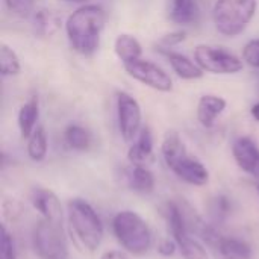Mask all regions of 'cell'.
<instances>
[{
	"label": "cell",
	"mask_w": 259,
	"mask_h": 259,
	"mask_svg": "<svg viewBox=\"0 0 259 259\" xmlns=\"http://www.w3.org/2000/svg\"><path fill=\"white\" fill-rule=\"evenodd\" d=\"M124 70L127 71L129 76H132L138 82H141L153 90H158L162 93H168L173 90L171 77L159 65H156L150 61L137 59L134 62L124 64Z\"/></svg>",
	"instance_id": "cell-8"
},
{
	"label": "cell",
	"mask_w": 259,
	"mask_h": 259,
	"mask_svg": "<svg viewBox=\"0 0 259 259\" xmlns=\"http://www.w3.org/2000/svg\"><path fill=\"white\" fill-rule=\"evenodd\" d=\"M117 117L118 129L126 143H132L141 131V108L140 103L127 93H118L117 96Z\"/></svg>",
	"instance_id": "cell-7"
},
{
	"label": "cell",
	"mask_w": 259,
	"mask_h": 259,
	"mask_svg": "<svg viewBox=\"0 0 259 259\" xmlns=\"http://www.w3.org/2000/svg\"><path fill=\"white\" fill-rule=\"evenodd\" d=\"M243 59L255 67V68H259V39H252L249 41L244 49H243Z\"/></svg>",
	"instance_id": "cell-29"
},
{
	"label": "cell",
	"mask_w": 259,
	"mask_h": 259,
	"mask_svg": "<svg viewBox=\"0 0 259 259\" xmlns=\"http://www.w3.org/2000/svg\"><path fill=\"white\" fill-rule=\"evenodd\" d=\"M112 234L121 249L134 256L146 255L153 244V235L147 222L131 209L120 211L114 215Z\"/></svg>",
	"instance_id": "cell-3"
},
{
	"label": "cell",
	"mask_w": 259,
	"mask_h": 259,
	"mask_svg": "<svg viewBox=\"0 0 259 259\" xmlns=\"http://www.w3.org/2000/svg\"><path fill=\"white\" fill-rule=\"evenodd\" d=\"M181 181L194 187H205L209 182L208 168L194 156L187 155L173 168H170Z\"/></svg>",
	"instance_id": "cell-11"
},
{
	"label": "cell",
	"mask_w": 259,
	"mask_h": 259,
	"mask_svg": "<svg viewBox=\"0 0 259 259\" xmlns=\"http://www.w3.org/2000/svg\"><path fill=\"white\" fill-rule=\"evenodd\" d=\"M232 155L237 165L244 173L259 181V149L250 138L241 137L235 140L232 144Z\"/></svg>",
	"instance_id": "cell-10"
},
{
	"label": "cell",
	"mask_w": 259,
	"mask_h": 259,
	"mask_svg": "<svg viewBox=\"0 0 259 259\" xmlns=\"http://www.w3.org/2000/svg\"><path fill=\"white\" fill-rule=\"evenodd\" d=\"M196 64L214 74H232L243 70V61L222 47L200 44L194 49Z\"/></svg>",
	"instance_id": "cell-6"
},
{
	"label": "cell",
	"mask_w": 259,
	"mask_h": 259,
	"mask_svg": "<svg viewBox=\"0 0 259 259\" xmlns=\"http://www.w3.org/2000/svg\"><path fill=\"white\" fill-rule=\"evenodd\" d=\"M127 181H129L131 190H134L135 193H140V194L153 193L155 185H156L155 175L144 165H134L132 170L129 171Z\"/></svg>",
	"instance_id": "cell-20"
},
{
	"label": "cell",
	"mask_w": 259,
	"mask_h": 259,
	"mask_svg": "<svg viewBox=\"0 0 259 259\" xmlns=\"http://www.w3.org/2000/svg\"><path fill=\"white\" fill-rule=\"evenodd\" d=\"M38 115H39V106H38V97H30L18 111V129H20V135L21 138H29L32 135V132L36 129L35 124L38 121Z\"/></svg>",
	"instance_id": "cell-16"
},
{
	"label": "cell",
	"mask_w": 259,
	"mask_h": 259,
	"mask_svg": "<svg viewBox=\"0 0 259 259\" xmlns=\"http://www.w3.org/2000/svg\"><path fill=\"white\" fill-rule=\"evenodd\" d=\"M6 8L17 17H29L33 9V0H5Z\"/></svg>",
	"instance_id": "cell-28"
},
{
	"label": "cell",
	"mask_w": 259,
	"mask_h": 259,
	"mask_svg": "<svg viewBox=\"0 0 259 259\" xmlns=\"http://www.w3.org/2000/svg\"><path fill=\"white\" fill-rule=\"evenodd\" d=\"M256 0H215L212 18L217 30L226 36L240 35L255 17Z\"/></svg>",
	"instance_id": "cell-4"
},
{
	"label": "cell",
	"mask_w": 259,
	"mask_h": 259,
	"mask_svg": "<svg viewBox=\"0 0 259 259\" xmlns=\"http://www.w3.org/2000/svg\"><path fill=\"white\" fill-rule=\"evenodd\" d=\"M199 6L196 0H173L170 18L178 24H188L197 18Z\"/></svg>",
	"instance_id": "cell-22"
},
{
	"label": "cell",
	"mask_w": 259,
	"mask_h": 259,
	"mask_svg": "<svg viewBox=\"0 0 259 259\" xmlns=\"http://www.w3.org/2000/svg\"><path fill=\"white\" fill-rule=\"evenodd\" d=\"M176 250H178V244H176V241H175L171 237H168V238H161L159 243H158V246H156V252H158L161 256H165V258L173 256V255L176 253Z\"/></svg>",
	"instance_id": "cell-30"
},
{
	"label": "cell",
	"mask_w": 259,
	"mask_h": 259,
	"mask_svg": "<svg viewBox=\"0 0 259 259\" xmlns=\"http://www.w3.org/2000/svg\"><path fill=\"white\" fill-rule=\"evenodd\" d=\"M27 155L32 161L41 162L47 156L49 150V141H47V134L42 126H38L32 135L27 138Z\"/></svg>",
	"instance_id": "cell-24"
},
{
	"label": "cell",
	"mask_w": 259,
	"mask_h": 259,
	"mask_svg": "<svg viewBox=\"0 0 259 259\" xmlns=\"http://www.w3.org/2000/svg\"><path fill=\"white\" fill-rule=\"evenodd\" d=\"M67 219L70 232L77 246L90 253H94L103 240V223L90 202L80 197L67 202Z\"/></svg>",
	"instance_id": "cell-2"
},
{
	"label": "cell",
	"mask_w": 259,
	"mask_h": 259,
	"mask_svg": "<svg viewBox=\"0 0 259 259\" xmlns=\"http://www.w3.org/2000/svg\"><path fill=\"white\" fill-rule=\"evenodd\" d=\"M173 240L176 241L178 250L181 252L184 259H208L206 249L197 238H194L191 232H185Z\"/></svg>",
	"instance_id": "cell-21"
},
{
	"label": "cell",
	"mask_w": 259,
	"mask_h": 259,
	"mask_svg": "<svg viewBox=\"0 0 259 259\" xmlns=\"http://www.w3.org/2000/svg\"><path fill=\"white\" fill-rule=\"evenodd\" d=\"M256 191H258V193H259V182H258V184H256Z\"/></svg>",
	"instance_id": "cell-35"
},
{
	"label": "cell",
	"mask_w": 259,
	"mask_h": 259,
	"mask_svg": "<svg viewBox=\"0 0 259 259\" xmlns=\"http://www.w3.org/2000/svg\"><path fill=\"white\" fill-rule=\"evenodd\" d=\"M153 153V137L149 127H141L137 141L129 147L127 159L132 165H143Z\"/></svg>",
	"instance_id": "cell-15"
},
{
	"label": "cell",
	"mask_w": 259,
	"mask_h": 259,
	"mask_svg": "<svg viewBox=\"0 0 259 259\" xmlns=\"http://www.w3.org/2000/svg\"><path fill=\"white\" fill-rule=\"evenodd\" d=\"M100 259H131L129 253L126 250H106L100 255Z\"/></svg>",
	"instance_id": "cell-32"
},
{
	"label": "cell",
	"mask_w": 259,
	"mask_h": 259,
	"mask_svg": "<svg viewBox=\"0 0 259 259\" xmlns=\"http://www.w3.org/2000/svg\"><path fill=\"white\" fill-rule=\"evenodd\" d=\"M32 24L39 36H52L61 27V17L52 9H38L32 15Z\"/></svg>",
	"instance_id": "cell-19"
},
{
	"label": "cell",
	"mask_w": 259,
	"mask_h": 259,
	"mask_svg": "<svg viewBox=\"0 0 259 259\" xmlns=\"http://www.w3.org/2000/svg\"><path fill=\"white\" fill-rule=\"evenodd\" d=\"M30 203L39 212L41 219L62 223L64 222V211L59 197L49 188L36 187L30 191Z\"/></svg>",
	"instance_id": "cell-9"
},
{
	"label": "cell",
	"mask_w": 259,
	"mask_h": 259,
	"mask_svg": "<svg viewBox=\"0 0 259 259\" xmlns=\"http://www.w3.org/2000/svg\"><path fill=\"white\" fill-rule=\"evenodd\" d=\"M184 39H185V32H181L179 30V32H171L168 35H165L162 38V42L165 46H173V44H178V42H181Z\"/></svg>",
	"instance_id": "cell-31"
},
{
	"label": "cell",
	"mask_w": 259,
	"mask_h": 259,
	"mask_svg": "<svg viewBox=\"0 0 259 259\" xmlns=\"http://www.w3.org/2000/svg\"><path fill=\"white\" fill-rule=\"evenodd\" d=\"M62 2H74V3H79V2H85V0H62Z\"/></svg>",
	"instance_id": "cell-34"
},
{
	"label": "cell",
	"mask_w": 259,
	"mask_h": 259,
	"mask_svg": "<svg viewBox=\"0 0 259 259\" xmlns=\"http://www.w3.org/2000/svg\"><path fill=\"white\" fill-rule=\"evenodd\" d=\"M32 249L39 259H70L64 225L46 219L38 220L32 229Z\"/></svg>",
	"instance_id": "cell-5"
},
{
	"label": "cell",
	"mask_w": 259,
	"mask_h": 259,
	"mask_svg": "<svg viewBox=\"0 0 259 259\" xmlns=\"http://www.w3.org/2000/svg\"><path fill=\"white\" fill-rule=\"evenodd\" d=\"M226 109V100L223 97L206 94L200 97L197 105V120L203 127H212L217 117Z\"/></svg>",
	"instance_id": "cell-12"
},
{
	"label": "cell",
	"mask_w": 259,
	"mask_h": 259,
	"mask_svg": "<svg viewBox=\"0 0 259 259\" xmlns=\"http://www.w3.org/2000/svg\"><path fill=\"white\" fill-rule=\"evenodd\" d=\"M215 250L222 259H252L253 252L247 241L235 237H223L219 240Z\"/></svg>",
	"instance_id": "cell-13"
},
{
	"label": "cell",
	"mask_w": 259,
	"mask_h": 259,
	"mask_svg": "<svg viewBox=\"0 0 259 259\" xmlns=\"http://www.w3.org/2000/svg\"><path fill=\"white\" fill-rule=\"evenodd\" d=\"M252 115H253V118H255L256 121H259V102L252 106Z\"/></svg>",
	"instance_id": "cell-33"
},
{
	"label": "cell",
	"mask_w": 259,
	"mask_h": 259,
	"mask_svg": "<svg viewBox=\"0 0 259 259\" xmlns=\"http://www.w3.org/2000/svg\"><path fill=\"white\" fill-rule=\"evenodd\" d=\"M21 70L20 59L17 53L6 46L5 42L0 44V73L2 76H15Z\"/></svg>",
	"instance_id": "cell-25"
},
{
	"label": "cell",
	"mask_w": 259,
	"mask_h": 259,
	"mask_svg": "<svg viewBox=\"0 0 259 259\" xmlns=\"http://www.w3.org/2000/svg\"><path fill=\"white\" fill-rule=\"evenodd\" d=\"M0 259H17L14 240L5 226L0 231Z\"/></svg>",
	"instance_id": "cell-27"
},
{
	"label": "cell",
	"mask_w": 259,
	"mask_h": 259,
	"mask_svg": "<svg viewBox=\"0 0 259 259\" xmlns=\"http://www.w3.org/2000/svg\"><path fill=\"white\" fill-rule=\"evenodd\" d=\"M114 50H115V55L123 62V65L134 62L137 59H141V53H143V47L140 41L135 36L127 35V33H121L115 38Z\"/></svg>",
	"instance_id": "cell-17"
},
{
	"label": "cell",
	"mask_w": 259,
	"mask_h": 259,
	"mask_svg": "<svg viewBox=\"0 0 259 259\" xmlns=\"http://www.w3.org/2000/svg\"><path fill=\"white\" fill-rule=\"evenodd\" d=\"M164 55L167 56L171 68L179 77L191 80V79H200L203 76V70L187 56L176 53V52H168V50L164 52Z\"/></svg>",
	"instance_id": "cell-18"
},
{
	"label": "cell",
	"mask_w": 259,
	"mask_h": 259,
	"mask_svg": "<svg viewBox=\"0 0 259 259\" xmlns=\"http://www.w3.org/2000/svg\"><path fill=\"white\" fill-rule=\"evenodd\" d=\"M105 21V11L97 5H85L76 9L65 23L71 49L85 56L93 55L99 49Z\"/></svg>",
	"instance_id": "cell-1"
},
{
	"label": "cell",
	"mask_w": 259,
	"mask_h": 259,
	"mask_svg": "<svg viewBox=\"0 0 259 259\" xmlns=\"http://www.w3.org/2000/svg\"><path fill=\"white\" fill-rule=\"evenodd\" d=\"M64 140H65V144L73 149V150H79V152H85L91 147V143H93V138H91V134L79 126V124H70L67 126L65 132H64Z\"/></svg>",
	"instance_id": "cell-23"
},
{
	"label": "cell",
	"mask_w": 259,
	"mask_h": 259,
	"mask_svg": "<svg viewBox=\"0 0 259 259\" xmlns=\"http://www.w3.org/2000/svg\"><path fill=\"white\" fill-rule=\"evenodd\" d=\"M161 153L168 168H173L181 159H184L188 155L187 147L176 131H168L164 135V140L161 144Z\"/></svg>",
	"instance_id": "cell-14"
},
{
	"label": "cell",
	"mask_w": 259,
	"mask_h": 259,
	"mask_svg": "<svg viewBox=\"0 0 259 259\" xmlns=\"http://www.w3.org/2000/svg\"><path fill=\"white\" fill-rule=\"evenodd\" d=\"M231 214V200L226 196H217L211 203V215L215 222H223Z\"/></svg>",
	"instance_id": "cell-26"
}]
</instances>
